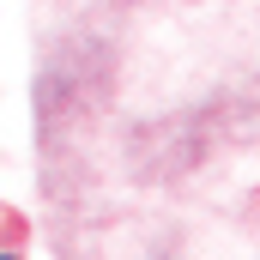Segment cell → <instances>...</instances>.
<instances>
[{"label": "cell", "mask_w": 260, "mask_h": 260, "mask_svg": "<svg viewBox=\"0 0 260 260\" xmlns=\"http://www.w3.org/2000/svg\"><path fill=\"white\" fill-rule=\"evenodd\" d=\"M0 260H12V254H0Z\"/></svg>", "instance_id": "cell-1"}]
</instances>
